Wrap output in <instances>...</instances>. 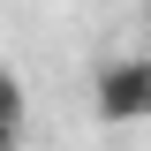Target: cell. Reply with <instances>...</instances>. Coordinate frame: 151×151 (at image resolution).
Masks as SVG:
<instances>
[{
    "label": "cell",
    "instance_id": "6da1fadb",
    "mask_svg": "<svg viewBox=\"0 0 151 151\" xmlns=\"http://www.w3.org/2000/svg\"><path fill=\"white\" fill-rule=\"evenodd\" d=\"M91 106H98V121H113V129L151 121V53H121V60H106L98 83H91Z\"/></svg>",
    "mask_w": 151,
    "mask_h": 151
},
{
    "label": "cell",
    "instance_id": "7a4b0ae2",
    "mask_svg": "<svg viewBox=\"0 0 151 151\" xmlns=\"http://www.w3.org/2000/svg\"><path fill=\"white\" fill-rule=\"evenodd\" d=\"M0 129H23V83H15V68H0Z\"/></svg>",
    "mask_w": 151,
    "mask_h": 151
},
{
    "label": "cell",
    "instance_id": "3957f363",
    "mask_svg": "<svg viewBox=\"0 0 151 151\" xmlns=\"http://www.w3.org/2000/svg\"><path fill=\"white\" fill-rule=\"evenodd\" d=\"M15 144H23V129H0V151H15Z\"/></svg>",
    "mask_w": 151,
    "mask_h": 151
}]
</instances>
